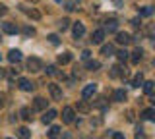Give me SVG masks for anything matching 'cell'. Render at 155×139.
Instances as JSON below:
<instances>
[{
	"label": "cell",
	"mask_w": 155,
	"mask_h": 139,
	"mask_svg": "<svg viewBox=\"0 0 155 139\" xmlns=\"http://www.w3.org/2000/svg\"><path fill=\"white\" fill-rule=\"evenodd\" d=\"M64 10L74 12V10H76V4H74V2H64Z\"/></svg>",
	"instance_id": "34"
},
{
	"label": "cell",
	"mask_w": 155,
	"mask_h": 139,
	"mask_svg": "<svg viewBox=\"0 0 155 139\" xmlns=\"http://www.w3.org/2000/svg\"><path fill=\"white\" fill-rule=\"evenodd\" d=\"M113 139H124V135L120 131H113Z\"/></svg>",
	"instance_id": "36"
},
{
	"label": "cell",
	"mask_w": 155,
	"mask_h": 139,
	"mask_svg": "<svg viewBox=\"0 0 155 139\" xmlns=\"http://www.w3.org/2000/svg\"><path fill=\"white\" fill-rule=\"evenodd\" d=\"M48 93H51V97L54 100H62V89L58 87L56 83H51L48 85Z\"/></svg>",
	"instance_id": "5"
},
{
	"label": "cell",
	"mask_w": 155,
	"mask_h": 139,
	"mask_svg": "<svg viewBox=\"0 0 155 139\" xmlns=\"http://www.w3.org/2000/svg\"><path fill=\"white\" fill-rule=\"evenodd\" d=\"M45 71H47L48 75H58V71H56V66H47V70H45Z\"/></svg>",
	"instance_id": "33"
},
{
	"label": "cell",
	"mask_w": 155,
	"mask_h": 139,
	"mask_svg": "<svg viewBox=\"0 0 155 139\" xmlns=\"http://www.w3.org/2000/svg\"><path fill=\"white\" fill-rule=\"evenodd\" d=\"M29 137H31L29 128H19V129H18V139H29Z\"/></svg>",
	"instance_id": "21"
},
{
	"label": "cell",
	"mask_w": 155,
	"mask_h": 139,
	"mask_svg": "<svg viewBox=\"0 0 155 139\" xmlns=\"http://www.w3.org/2000/svg\"><path fill=\"white\" fill-rule=\"evenodd\" d=\"M134 39L130 37V33H126V31H120V33H116V43H120V45H128V43H132Z\"/></svg>",
	"instance_id": "7"
},
{
	"label": "cell",
	"mask_w": 155,
	"mask_h": 139,
	"mask_svg": "<svg viewBox=\"0 0 155 139\" xmlns=\"http://www.w3.org/2000/svg\"><path fill=\"white\" fill-rule=\"evenodd\" d=\"M45 108H47V99L37 97L33 100V110H45Z\"/></svg>",
	"instance_id": "13"
},
{
	"label": "cell",
	"mask_w": 155,
	"mask_h": 139,
	"mask_svg": "<svg viewBox=\"0 0 155 139\" xmlns=\"http://www.w3.org/2000/svg\"><path fill=\"white\" fill-rule=\"evenodd\" d=\"M58 27H60V31H66L68 27H70V20H68V17H62V20L58 21Z\"/></svg>",
	"instance_id": "27"
},
{
	"label": "cell",
	"mask_w": 155,
	"mask_h": 139,
	"mask_svg": "<svg viewBox=\"0 0 155 139\" xmlns=\"http://www.w3.org/2000/svg\"><path fill=\"white\" fill-rule=\"evenodd\" d=\"M142 56H143V50H142V49H136V50L132 52V56H130V58H132L134 64H138V62L142 60Z\"/></svg>",
	"instance_id": "23"
},
{
	"label": "cell",
	"mask_w": 155,
	"mask_h": 139,
	"mask_svg": "<svg viewBox=\"0 0 155 139\" xmlns=\"http://www.w3.org/2000/svg\"><path fill=\"white\" fill-rule=\"evenodd\" d=\"M155 118V108H145L142 112V120H153Z\"/></svg>",
	"instance_id": "22"
},
{
	"label": "cell",
	"mask_w": 155,
	"mask_h": 139,
	"mask_svg": "<svg viewBox=\"0 0 155 139\" xmlns=\"http://www.w3.org/2000/svg\"><path fill=\"white\" fill-rule=\"evenodd\" d=\"M31 114H33V112H31V108H27V106H23L21 110H19V116H21L23 120H27V122H29V120H31V118H33V116H31Z\"/></svg>",
	"instance_id": "24"
},
{
	"label": "cell",
	"mask_w": 155,
	"mask_h": 139,
	"mask_svg": "<svg viewBox=\"0 0 155 139\" xmlns=\"http://www.w3.org/2000/svg\"><path fill=\"white\" fill-rule=\"evenodd\" d=\"M72 33H74V37L76 39H80V37H84L85 35V27H84V23H74V29H72Z\"/></svg>",
	"instance_id": "9"
},
{
	"label": "cell",
	"mask_w": 155,
	"mask_h": 139,
	"mask_svg": "<svg viewBox=\"0 0 155 139\" xmlns=\"http://www.w3.org/2000/svg\"><path fill=\"white\" fill-rule=\"evenodd\" d=\"M56 116H58V112H56V110L48 108L47 112H45V116H43V124H51V122H52V120H54Z\"/></svg>",
	"instance_id": "12"
},
{
	"label": "cell",
	"mask_w": 155,
	"mask_h": 139,
	"mask_svg": "<svg viewBox=\"0 0 155 139\" xmlns=\"http://www.w3.org/2000/svg\"><path fill=\"white\" fill-rule=\"evenodd\" d=\"M103 39H105V31H103V29H95L93 35H91V41H93L95 45H101V43H103Z\"/></svg>",
	"instance_id": "10"
},
{
	"label": "cell",
	"mask_w": 155,
	"mask_h": 139,
	"mask_svg": "<svg viewBox=\"0 0 155 139\" xmlns=\"http://www.w3.org/2000/svg\"><path fill=\"white\" fill-rule=\"evenodd\" d=\"M19 10H21V12H25L27 16L31 17V20H41V12L35 10V8H31V10H29V8H25L23 4H19Z\"/></svg>",
	"instance_id": "6"
},
{
	"label": "cell",
	"mask_w": 155,
	"mask_h": 139,
	"mask_svg": "<svg viewBox=\"0 0 155 139\" xmlns=\"http://www.w3.org/2000/svg\"><path fill=\"white\" fill-rule=\"evenodd\" d=\"M89 110H91V106H89V103H87V100H80V103H78V112L87 114Z\"/></svg>",
	"instance_id": "18"
},
{
	"label": "cell",
	"mask_w": 155,
	"mask_h": 139,
	"mask_svg": "<svg viewBox=\"0 0 155 139\" xmlns=\"http://www.w3.org/2000/svg\"><path fill=\"white\" fill-rule=\"evenodd\" d=\"M18 87L21 89V91H25V93H29V91L35 89V85H33L27 77H19V79H18Z\"/></svg>",
	"instance_id": "4"
},
{
	"label": "cell",
	"mask_w": 155,
	"mask_h": 139,
	"mask_svg": "<svg viewBox=\"0 0 155 139\" xmlns=\"http://www.w3.org/2000/svg\"><path fill=\"white\" fill-rule=\"evenodd\" d=\"M89 56H91L89 50H84V52H81V58H84V60H89Z\"/></svg>",
	"instance_id": "37"
},
{
	"label": "cell",
	"mask_w": 155,
	"mask_h": 139,
	"mask_svg": "<svg viewBox=\"0 0 155 139\" xmlns=\"http://www.w3.org/2000/svg\"><path fill=\"white\" fill-rule=\"evenodd\" d=\"M142 85H143V75L138 74V75L132 79V87H142Z\"/></svg>",
	"instance_id": "26"
},
{
	"label": "cell",
	"mask_w": 155,
	"mask_h": 139,
	"mask_svg": "<svg viewBox=\"0 0 155 139\" xmlns=\"http://www.w3.org/2000/svg\"><path fill=\"white\" fill-rule=\"evenodd\" d=\"M4 104H6V97L0 93V108H4Z\"/></svg>",
	"instance_id": "38"
},
{
	"label": "cell",
	"mask_w": 155,
	"mask_h": 139,
	"mask_svg": "<svg viewBox=\"0 0 155 139\" xmlns=\"http://www.w3.org/2000/svg\"><path fill=\"white\" fill-rule=\"evenodd\" d=\"M47 39H48V43H51V45H58V43H60V39H58V35H54V33H52V35H48Z\"/></svg>",
	"instance_id": "32"
},
{
	"label": "cell",
	"mask_w": 155,
	"mask_h": 139,
	"mask_svg": "<svg viewBox=\"0 0 155 139\" xmlns=\"http://www.w3.org/2000/svg\"><path fill=\"white\" fill-rule=\"evenodd\" d=\"M95 91H97V85L95 83H89V85H85V87H84L81 95H84V99H89V97H93V95H95Z\"/></svg>",
	"instance_id": "8"
},
{
	"label": "cell",
	"mask_w": 155,
	"mask_h": 139,
	"mask_svg": "<svg viewBox=\"0 0 155 139\" xmlns=\"http://www.w3.org/2000/svg\"><path fill=\"white\" fill-rule=\"evenodd\" d=\"M8 139H12V137H8Z\"/></svg>",
	"instance_id": "44"
},
{
	"label": "cell",
	"mask_w": 155,
	"mask_h": 139,
	"mask_svg": "<svg viewBox=\"0 0 155 139\" xmlns=\"http://www.w3.org/2000/svg\"><path fill=\"white\" fill-rule=\"evenodd\" d=\"M60 133H62V129H60V126H51V129H48V139H58L60 137Z\"/></svg>",
	"instance_id": "14"
},
{
	"label": "cell",
	"mask_w": 155,
	"mask_h": 139,
	"mask_svg": "<svg viewBox=\"0 0 155 139\" xmlns=\"http://www.w3.org/2000/svg\"><path fill=\"white\" fill-rule=\"evenodd\" d=\"M109 75L110 77H126V68H122L120 64H114L113 68L109 70Z\"/></svg>",
	"instance_id": "3"
},
{
	"label": "cell",
	"mask_w": 155,
	"mask_h": 139,
	"mask_svg": "<svg viewBox=\"0 0 155 139\" xmlns=\"http://www.w3.org/2000/svg\"><path fill=\"white\" fill-rule=\"evenodd\" d=\"M142 87H143V91H145L147 95H153V87H155V83H153V81H143Z\"/></svg>",
	"instance_id": "25"
},
{
	"label": "cell",
	"mask_w": 155,
	"mask_h": 139,
	"mask_svg": "<svg viewBox=\"0 0 155 139\" xmlns=\"http://www.w3.org/2000/svg\"><path fill=\"white\" fill-rule=\"evenodd\" d=\"M8 60L12 62V64H18V62L21 60V52H19V50H16V49H12V50L8 52Z\"/></svg>",
	"instance_id": "11"
},
{
	"label": "cell",
	"mask_w": 155,
	"mask_h": 139,
	"mask_svg": "<svg viewBox=\"0 0 155 139\" xmlns=\"http://www.w3.org/2000/svg\"><path fill=\"white\" fill-rule=\"evenodd\" d=\"M2 31H4V33H8V35H14V33H18V27L14 25V23L6 21V23H2Z\"/></svg>",
	"instance_id": "15"
},
{
	"label": "cell",
	"mask_w": 155,
	"mask_h": 139,
	"mask_svg": "<svg viewBox=\"0 0 155 139\" xmlns=\"http://www.w3.org/2000/svg\"><path fill=\"white\" fill-rule=\"evenodd\" d=\"M21 33H23L25 37H33V35H35V29H33V27H29V25H25V27L21 29Z\"/></svg>",
	"instance_id": "31"
},
{
	"label": "cell",
	"mask_w": 155,
	"mask_h": 139,
	"mask_svg": "<svg viewBox=\"0 0 155 139\" xmlns=\"http://www.w3.org/2000/svg\"><path fill=\"white\" fill-rule=\"evenodd\" d=\"M0 39H2V37H0Z\"/></svg>",
	"instance_id": "45"
},
{
	"label": "cell",
	"mask_w": 155,
	"mask_h": 139,
	"mask_svg": "<svg viewBox=\"0 0 155 139\" xmlns=\"http://www.w3.org/2000/svg\"><path fill=\"white\" fill-rule=\"evenodd\" d=\"M136 139H145V133H143V129H138V131H136Z\"/></svg>",
	"instance_id": "35"
},
{
	"label": "cell",
	"mask_w": 155,
	"mask_h": 139,
	"mask_svg": "<svg viewBox=\"0 0 155 139\" xmlns=\"http://www.w3.org/2000/svg\"><path fill=\"white\" fill-rule=\"evenodd\" d=\"M151 14H153V8H151V6H145V8H142V10H140V16H143V17L151 16Z\"/></svg>",
	"instance_id": "29"
},
{
	"label": "cell",
	"mask_w": 155,
	"mask_h": 139,
	"mask_svg": "<svg viewBox=\"0 0 155 139\" xmlns=\"http://www.w3.org/2000/svg\"><path fill=\"white\" fill-rule=\"evenodd\" d=\"M62 139H70V133H64V135H62Z\"/></svg>",
	"instance_id": "41"
},
{
	"label": "cell",
	"mask_w": 155,
	"mask_h": 139,
	"mask_svg": "<svg viewBox=\"0 0 155 139\" xmlns=\"http://www.w3.org/2000/svg\"><path fill=\"white\" fill-rule=\"evenodd\" d=\"M101 68V64H99V62H97V60H89V62H87V70H99Z\"/></svg>",
	"instance_id": "28"
},
{
	"label": "cell",
	"mask_w": 155,
	"mask_h": 139,
	"mask_svg": "<svg viewBox=\"0 0 155 139\" xmlns=\"http://www.w3.org/2000/svg\"><path fill=\"white\" fill-rule=\"evenodd\" d=\"M114 54H116V56H118V60H120V62H124V60H128V54H130V52H126V50L122 49V50H118V52H114Z\"/></svg>",
	"instance_id": "30"
},
{
	"label": "cell",
	"mask_w": 155,
	"mask_h": 139,
	"mask_svg": "<svg viewBox=\"0 0 155 139\" xmlns=\"http://www.w3.org/2000/svg\"><path fill=\"white\" fill-rule=\"evenodd\" d=\"M56 2H62V0H56Z\"/></svg>",
	"instance_id": "42"
},
{
	"label": "cell",
	"mask_w": 155,
	"mask_h": 139,
	"mask_svg": "<svg viewBox=\"0 0 155 139\" xmlns=\"http://www.w3.org/2000/svg\"><path fill=\"white\" fill-rule=\"evenodd\" d=\"M113 97H114V100H118V103H124L126 100V91L124 89H116Z\"/></svg>",
	"instance_id": "20"
},
{
	"label": "cell",
	"mask_w": 155,
	"mask_h": 139,
	"mask_svg": "<svg viewBox=\"0 0 155 139\" xmlns=\"http://www.w3.org/2000/svg\"><path fill=\"white\" fill-rule=\"evenodd\" d=\"M6 12H8V8L4 6V4H0V16H4V14H6Z\"/></svg>",
	"instance_id": "39"
},
{
	"label": "cell",
	"mask_w": 155,
	"mask_h": 139,
	"mask_svg": "<svg viewBox=\"0 0 155 139\" xmlns=\"http://www.w3.org/2000/svg\"><path fill=\"white\" fill-rule=\"evenodd\" d=\"M101 54H103V56H113V54H114V46L110 45V43H109V45H103V49H101Z\"/></svg>",
	"instance_id": "19"
},
{
	"label": "cell",
	"mask_w": 155,
	"mask_h": 139,
	"mask_svg": "<svg viewBox=\"0 0 155 139\" xmlns=\"http://www.w3.org/2000/svg\"><path fill=\"white\" fill-rule=\"evenodd\" d=\"M0 60H2V54H0Z\"/></svg>",
	"instance_id": "43"
},
{
	"label": "cell",
	"mask_w": 155,
	"mask_h": 139,
	"mask_svg": "<svg viewBox=\"0 0 155 139\" xmlns=\"http://www.w3.org/2000/svg\"><path fill=\"white\" fill-rule=\"evenodd\" d=\"M132 25H134V27H138V25H140V20H138V17H136V20H132Z\"/></svg>",
	"instance_id": "40"
},
{
	"label": "cell",
	"mask_w": 155,
	"mask_h": 139,
	"mask_svg": "<svg viewBox=\"0 0 155 139\" xmlns=\"http://www.w3.org/2000/svg\"><path fill=\"white\" fill-rule=\"evenodd\" d=\"M70 62H72V54H70V52H62V54H58V64L64 66V64H70Z\"/></svg>",
	"instance_id": "17"
},
{
	"label": "cell",
	"mask_w": 155,
	"mask_h": 139,
	"mask_svg": "<svg viewBox=\"0 0 155 139\" xmlns=\"http://www.w3.org/2000/svg\"><path fill=\"white\" fill-rule=\"evenodd\" d=\"M116 29H118V23H116V20H110V21H107L105 23V33L109 31V33H116Z\"/></svg>",
	"instance_id": "16"
},
{
	"label": "cell",
	"mask_w": 155,
	"mask_h": 139,
	"mask_svg": "<svg viewBox=\"0 0 155 139\" xmlns=\"http://www.w3.org/2000/svg\"><path fill=\"white\" fill-rule=\"evenodd\" d=\"M27 70L33 71V74H37V71L43 70V62L39 60V58H29L27 60Z\"/></svg>",
	"instance_id": "1"
},
{
	"label": "cell",
	"mask_w": 155,
	"mask_h": 139,
	"mask_svg": "<svg viewBox=\"0 0 155 139\" xmlns=\"http://www.w3.org/2000/svg\"><path fill=\"white\" fill-rule=\"evenodd\" d=\"M74 118H76V112H74L72 106H66L64 110H62V122H64V124H72Z\"/></svg>",
	"instance_id": "2"
}]
</instances>
